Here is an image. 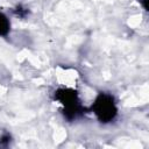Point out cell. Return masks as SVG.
Segmentation results:
<instances>
[{"instance_id": "cell-1", "label": "cell", "mask_w": 149, "mask_h": 149, "mask_svg": "<svg viewBox=\"0 0 149 149\" xmlns=\"http://www.w3.org/2000/svg\"><path fill=\"white\" fill-rule=\"evenodd\" d=\"M54 98L63 106L62 112L68 121H73L80 118L85 112V108L80 102L78 93L73 88H69V87L58 88L55 91Z\"/></svg>"}, {"instance_id": "cell-2", "label": "cell", "mask_w": 149, "mask_h": 149, "mask_svg": "<svg viewBox=\"0 0 149 149\" xmlns=\"http://www.w3.org/2000/svg\"><path fill=\"white\" fill-rule=\"evenodd\" d=\"M91 111L95 115L98 121L101 123H109L114 121L118 115L115 99L112 94L106 92H100L95 97L91 106Z\"/></svg>"}, {"instance_id": "cell-3", "label": "cell", "mask_w": 149, "mask_h": 149, "mask_svg": "<svg viewBox=\"0 0 149 149\" xmlns=\"http://www.w3.org/2000/svg\"><path fill=\"white\" fill-rule=\"evenodd\" d=\"M9 30H10V22L6 16V14L0 12V37L7 36Z\"/></svg>"}, {"instance_id": "cell-4", "label": "cell", "mask_w": 149, "mask_h": 149, "mask_svg": "<svg viewBox=\"0 0 149 149\" xmlns=\"http://www.w3.org/2000/svg\"><path fill=\"white\" fill-rule=\"evenodd\" d=\"M14 14L19 17H24L27 14H28V10L26 8H22L21 6H17L15 9H14Z\"/></svg>"}, {"instance_id": "cell-5", "label": "cell", "mask_w": 149, "mask_h": 149, "mask_svg": "<svg viewBox=\"0 0 149 149\" xmlns=\"http://www.w3.org/2000/svg\"><path fill=\"white\" fill-rule=\"evenodd\" d=\"M9 141H10V135L9 134H3L1 137H0V144L1 146H7L8 143H9Z\"/></svg>"}, {"instance_id": "cell-6", "label": "cell", "mask_w": 149, "mask_h": 149, "mask_svg": "<svg viewBox=\"0 0 149 149\" xmlns=\"http://www.w3.org/2000/svg\"><path fill=\"white\" fill-rule=\"evenodd\" d=\"M140 1L142 2V5H143L144 9H146V10H148V0H140Z\"/></svg>"}]
</instances>
